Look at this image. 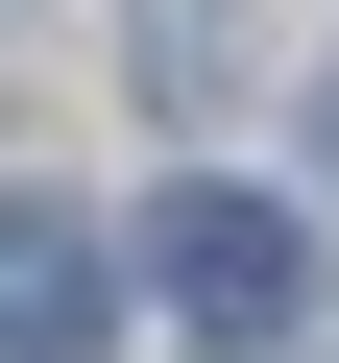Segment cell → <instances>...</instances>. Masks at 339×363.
Returning a JSON list of instances; mask_svg holds the SVG:
<instances>
[{"mask_svg":"<svg viewBox=\"0 0 339 363\" xmlns=\"http://www.w3.org/2000/svg\"><path fill=\"white\" fill-rule=\"evenodd\" d=\"M315 169H339V73H315Z\"/></svg>","mask_w":339,"mask_h":363,"instance_id":"3","label":"cell"},{"mask_svg":"<svg viewBox=\"0 0 339 363\" xmlns=\"http://www.w3.org/2000/svg\"><path fill=\"white\" fill-rule=\"evenodd\" d=\"M121 291H145V315H194V339H291V315H315V218L243 194V169H194V194L121 242Z\"/></svg>","mask_w":339,"mask_h":363,"instance_id":"1","label":"cell"},{"mask_svg":"<svg viewBox=\"0 0 339 363\" xmlns=\"http://www.w3.org/2000/svg\"><path fill=\"white\" fill-rule=\"evenodd\" d=\"M145 291H121V242L73 218V194H0V363H97Z\"/></svg>","mask_w":339,"mask_h":363,"instance_id":"2","label":"cell"}]
</instances>
